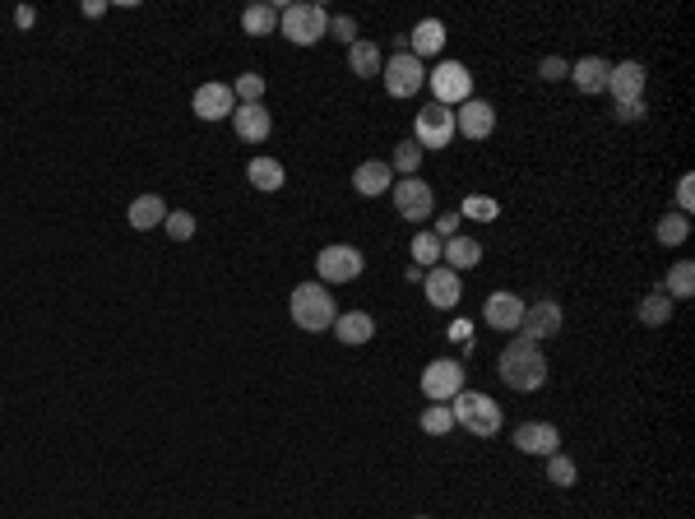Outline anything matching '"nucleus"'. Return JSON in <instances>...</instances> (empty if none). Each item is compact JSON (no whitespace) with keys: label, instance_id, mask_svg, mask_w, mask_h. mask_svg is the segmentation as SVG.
Segmentation results:
<instances>
[{"label":"nucleus","instance_id":"obj_46","mask_svg":"<svg viewBox=\"0 0 695 519\" xmlns=\"http://www.w3.org/2000/svg\"><path fill=\"white\" fill-rule=\"evenodd\" d=\"M404 279H408V283H417V288H422V279H427V269H422V265H408V269H404Z\"/></svg>","mask_w":695,"mask_h":519},{"label":"nucleus","instance_id":"obj_18","mask_svg":"<svg viewBox=\"0 0 695 519\" xmlns=\"http://www.w3.org/2000/svg\"><path fill=\"white\" fill-rule=\"evenodd\" d=\"M232 130H237L241 144H265L274 135V116L265 112V102H251V107L232 112Z\"/></svg>","mask_w":695,"mask_h":519},{"label":"nucleus","instance_id":"obj_21","mask_svg":"<svg viewBox=\"0 0 695 519\" xmlns=\"http://www.w3.org/2000/svg\"><path fill=\"white\" fill-rule=\"evenodd\" d=\"M390 186H394V172H390V163H380V158H371V163H362L353 172V190L357 195H367V200L390 195Z\"/></svg>","mask_w":695,"mask_h":519},{"label":"nucleus","instance_id":"obj_39","mask_svg":"<svg viewBox=\"0 0 695 519\" xmlns=\"http://www.w3.org/2000/svg\"><path fill=\"white\" fill-rule=\"evenodd\" d=\"M691 209H695V177L686 172L682 181H677V214H686L691 218Z\"/></svg>","mask_w":695,"mask_h":519},{"label":"nucleus","instance_id":"obj_11","mask_svg":"<svg viewBox=\"0 0 695 519\" xmlns=\"http://www.w3.org/2000/svg\"><path fill=\"white\" fill-rule=\"evenodd\" d=\"M561 325H566V311H561V302H552V297H538V302H524V320H519V330L524 339L543 343V339H556L561 334Z\"/></svg>","mask_w":695,"mask_h":519},{"label":"nucleus","instance_id":"obj_43","mask_svg":"<svg viewBox=\"0 0 695 519\" xmlns=\"http://www.w3.org/2000/svg\"><path fill=\"white\" fill-rule=\"evenodd\" d=\"M14 24H19V28H33V24H38V10H33V5H19V10H14Z\"/></svg>","mask_w":695,"mask_h":519},{"label":"nucleus","instance_id":"obj_45","mask_svg":"<svg viewBox=\"0 0 695 519\" xmlns=\"http://www.w3.org/2000/svg\"><path fill=\"white\" fill-rule=\"evenodd\" d=\"M84 14H89V19H98V14H107V0H84Z\"/></svg>","mask_w":695,"mask_h":519},{"label":"nucleus","instance_id":"obj_19","mask_svg":"<svg viewBox=\"0 0 695 519\" xmlns=\"http://www.w3.org/2000/svg\"><path fill=\"white\" fill-rule=\"evenodd\" d=\"M334 339L348 343V348L371 343V339H376V320H371V311H343V316L334 320Z\"/></svg>","mask_w":695,"mask_h":519},{"label":"nucleus","instance_id":"obj_13","mask_svg":"<svg viewBox=\"0 0 695 519\" xmlns=\"http://www.w3.org/2000/svg\"><path fill=\"white\" fill-rule=\"evenodd\" d=\"M190 107H195V116H200V121H223V116L232 121V112H237L232 84H223V79H209V84H200V89H195Z\"/></svg>","mask_w":695,"mask_h":519},{"label":"nucleus","instance_id":"obj_16","mask_svg":"<svg viewBox=\"0 0 695 519\" xmlns=\"http://www.w3.org/2000/svg\"><path fill=\"white\" fill-rule=\"evenodd\" d=\"M422 292H427V302L436 306V311H455L459 297H464V279H459L455 269H427V279H422Z\"/></svg>","mask_w":695,"mask_h":519},{"label":"nucleus","instance_id":"obj_30","mask_svg":"<svg viewBox=\"0 0 695 519\" xmlns=\"http://www.w3.org/2000/svg\"><path fill=\"white\" fill-rule=\"evenodd\" d=\"M278 10L283 5H251V10H241V28L251 33V38H265L278 28Z\"/></svg>","mask_w":695,"mask_h":519},{"label":"nucleus","instance_id":"obj_22","mask_svg":"<svg viewBox=\"0 0 695 519\" xmlns=\"http://www.w3.org/2000/svg\"><path fill=\"white\" fill-rule=\"evenodd\" d=\"M445 38H450V33H445L441 19H422V24H417L404 42H408V51H413L417 61H422V56H441V51H445Z\"/></svg>","mask_w":695,"mask_h":519},{"label":"nucleus","instance_id":"obj_40","mask_svg":"<svg viewBox=\"0 0 695 519\" xmlns=\"http://www.w3.org/2000/svg\"><path fill=\"white\" fill-rule=\"evenodd\" d=\"M538 75H543L547 84H556V79H566V75H570V61H561V56H543Z\"/></svg>","mask_w":695,"mask_h":519},{"label":"nucleus","instance_id":"obj_5","mask_svg":"<svg viewBox=\"0 0 695 519\" xmlns=\"http://www.w3.org/2000/svg\"><path fill=\"white\" fill-rule=\"evenodd\" d=\"M380 79H385V93H390V98H413V93L427 89V70H422V61H417L408 47H399L390 61L380 65Z\"/></svg>","mask_w":695,"mask_h":519},{"label":"nucleus","instance_id":"obj_6","mask_svg":"<svg viewBox=\"0 0 695 519\" xmlns=\"http://www.w3.org/2000/svg\"><path fill=\"white\" fill-rule=\"evenodd\" d=\"M427 89L436 93V107H464L473 98V75L464 61H441L436 70H427Z\"/></svg>","mask_w":695,"mask_h":519},{"label":"nucleus","instance_id":"obj_1","mask_svg":"<svg viewBox=\"0 0 695 519\" xmlns=\"http://www.w3.org/2000/svg\"><path fill=\"white\" fill-rule=\"evenodd\" d=\"M496 376L506 380L515 394H533L547 385V357H543V343L524 339V334H515V339L501 348V357H496Z\"/></svg>","mask_w":695,"mask_h":519},{"label":"nucleus","instance_id":"obj_12","mask_svg":"<svg viewBox=\"0 0 695 519\" xmlns=\"http://www.w3.org/2000/svg\"><path fill=\"white\" fill-rule=\"evenodd\" d=\"M645 84H649V70L640 61H621L607 70V93L617 98V107L626 102H645Z\"/></svg>","mask_w":695,"mask_h":519},{"label":"nucleus","instance_id":"obj_20","mask_svg":"<svg viewBox=\"0 0 695 519\" xmlns=\"http://www.w3.org/2000/svg\"><path fill=\"white\" fill-rule=\"evenodd\" d=\"M607 70H612V65L603 61V56H584V61H575L570 65V84H575V89L580 93H589V98H594V93H607Z\"/></svg>","mask_w":695,"mask_h":519},{"label":"nucleus","instance_id":"obj_33","mask_svg":"<svg viewBox=\"0 0 695 519\" xmlns=\"http://www.w3.org/2000/svg\"><path fill=\"white\" fill-rule=\"evenodd\" d=\"M459 218H473V223H492V218H501V204H496L492 195H464V204H459Z\"/></svg>","mask_w":695,"mask_h":519},{"label":"nucleus","instance_id":"obj_23","mask_svg":"<svg viewBox=\"0 0 695 519\" xmlns=\"http://www.w3.org/2000/svg\"><path fill=\"white\" fill-rule=\"evenodd\" d=\"M441 265L455 269V274L482 265V241L478 237H464V232H459V237H450V241H445V251H441Z\"/></svg>","mask_w":695,"mask_h":519},{"label":"nucleus","instance_id":"obj_47","mask_svg":"<svg viewBox=\"0 0 695 519\" xmlns=\"http://www.w3.org/2000/svg\"><path fill=\"white\" fill-rule=\"evenodd\" d=\"M413 519H431V515H413Z\"/></svg>","mask_w":695,"mask_h":519},{"label":"nucleus","instance_id":"obj_15","mask_svg":"<svg viewBox=\"0 0 695 519\" xmlns=\"http://www.w3.org/2000/svg\"><path fill=\"white\" fill-rule=\"evenodd\" d=\"M482 320H487L492 330H501V334H515L519 320H524V302H519V292L496 288L492 297H487V306H482Z\"/></svg>","mask_w":695,"mask_h":519},{"label":"nucleus","instance_id":"obj_3","mask_svg":"<svg viewBox=\"0 0 695 519\" xmlns=\"http://www.w3.org/2000/svg\"><path fill=\"white\" fill-rule=\"evenodd\" d=\"M450 413H455V427H464L468 436H496L501 431V404L482 390H459L450 399Z\"/></svg>","mask_w":695,"mask_h":519},{"label":"nucleus","instance_id":"obj_28","mask_svg":"<svg viewBox=\"0 0 695 519\" xmlns=\"http://www.w3.org/2000/svg\"><path fill=\"white\" fill-rule=\"evenodd\" d=\"M663 292H668L672 302H686V297H695V265H691V260H677V265L668 269Z\"/></svg>","mask_w":695,"mask_h":519},{"label":"nucleus","instance_id":"obj_2","mask_svg":"<svg viewBox=\"0 0 695 519\" xmlns=\"http://www.w3.org/2000/svg\"><path fill=\"white\" fill-rule=\"evenodd\" d=\"M288 316L297 330L306 334H325L334 330V320H339V306H334V292L325 283H297L288 297Z\"/></svg>","mask_w":695,"mask_h":519},{"label":"nucleus","instance_id":"obj_4","mask_svg":"<svg viewBox=\"0 0 695 519\" xmlns=\"http://www.w3.org/2000/svg\"><path fill=\"white\" fill-rule=\"evenodd\" d=\"M278 28H283V38L297 42V47H316L320 38H329V14H325V5H316V0H297V5H283V10H278Z\"/></svg>","mask_w":695,"mask_h":519},{"label":"nucleus","instance_id":"obj_44","mask_svg":"<svg viewBox=\"0 0 695 519\" xmlns=\"http://www.w3.org/2000/svg\"><path fill=\"white\" fill-rule=\"evenodd\" d=\"M450 339L468 343V339H473V325H468V320H455V325H450Z\"/></svg>","mask_w":695,"mask_h":519},{"label":"nucleus","instance_id":"obj_29","mask_svg":"<svg viewBox=\"0 0 695 519\" xmlns=\"http://www.w3.org/2000/svg\"><path fill=\"white\" fill-rule=\"evenodd\" d=\"M408 251H413V265H422V269H436L441 265V251H445V241L436 237V232H417L413 241H408Z\"/></svg>","mask_w":695,"mask_h":519},{"label":"nucleus","instance_id":"obj_10","mask_svg":"<svg viewBox=\"0 0 695 519\" xmlns=\"http://www.w3.org/2000/svg\"><path fill=\"white\" fill-rule=\"evenodd\" d=\"M390 200L399 209V218H408V223H427L431 209H436V195H431V186L422 177H399L390 186Z\"/></svg>","mask_w":695,"mask_h":519},{"label":"nucleus","instance_id":"obj_17","mask_svg":"<svg viewBox=\"0 0 695 519\" xmlns=\"http://www.w3.org/2000/svg\"><path fill=\"white\" fill-rule=\"evenodd\" d=\"M515 445H519V455H556L561 450V431L552 427V422H519L515 427Z\"/></svg>","mask_w":695,"mask_h":519},{"label":"nucleus","instance_id":"obj_42","mask_svg":"<svg viewBox=\"0 0 695 519\" xmlns=\"http://www.w3.org/2000/svg\"><path fill=\"white\" fill-rule=\"evenodd\" d=\"M649 107L645 102H626V107H617V121H645Z\"/></svg>","mask_w":695,"mask_h":519},{"label":"nucleus","instance_id":"obj_36","mask_svg":"<svg viewBox=\"0 0 695 519\" xmlns=\"http://www.w3.org/2000/svg\"><path fill=\"white\" fill-rule=\"evenodd\" d=\"M422 431H427V436H450V431H455V413H450V404L422 408Z\"/></svg>","mask_w":695,"mask_h":519},{"label":"nucleus","instance_id":"obj_38","mask_svg":"<svg viewBox=\"0 0 695 519\" xmlns=\"http://www.w3.org/2000/svg\"><path fill=\"white\" fill-rule=\"evenodd\" d=\"M329 33H334V42H348V47H353L357 42V19L353 14H334V19H329Z\"/></svg>","mask_w":695,"mask_h":519},{"label":"nucleus","instance_id":"obj_27","mask_svg":"<svg viewBox=\"0 0 695 519\" xmlns=\"http://www.w3.org/2000/svg\"><path fill=\"white\" fill-rule=\"evenodd\" d=\"M380 47L371 38H357L353 47H348V70H353L357 79H371V75H380Z\"/></svg>","mask_w":695,"mask_h":519},{"label":"nucleus","instance_id":"obj_7","mask_svg":"<svg viewBox=\"0 0 695 519\" xmlns=\"http://www.w3.org/2000/svg\"><path fill=\"white\" fill-rule=\"evenodd\" d=\"M362 269H367V260H362V251L348 246V241H334V246H325V251L316 255V274H320L316 283H325V288L362 279Z\"/></svg>","mask_w":695,"mask_h":519},{"label":"nucleus","instance_id":"obj_8","mask_svg":"<svg viewBox=\"0 0 695 519\" xmlns=\"http://www.w3.org/2000/svg\"><path fill=\"white\" fill-rule=\"evenodd\" d=\"M459 390H468L464 385V362H455V357H436V362L422 367V394H427L431 404H450Z\"/></svg>","mask_w":695,"mask_h":519},{"label":"nucleus","instance_id":"obj_41","mask_svg":"<svg viewBox=\"0 0 695 519\" xmlns=\"http://www.w3.org/2000/svg\"><path fill=\"white\" fill-rule=\"evenodd\" d=\"M459 223H464V218H459V209H455V214H441V218H436V228H431V232H436L441 241H450V237H459Z\"/></svg>","mask_w":695,"mask_h":519},{"label":"nucleus","instance_id":"obj_31","mask_svg":"<svg viewBox=\"0 0 695 519\" xmlns=\"http://www.w3.org/2000/svg\"><path fill=\"white\" fill-rule=\"evenodd\" d=\"M658 246H682L686 237H691V218L686 214H663L658 218V228H654Z\"/></svg>","mask_w":695,"mask_h":519},{"label":"nucleus","instance_id":"obj_32","mask_svg":"<svg viewBox=\"0 0 695 519\" xmlns=\"http://www.w3.org/2000/svg\"><path fill=\"white\" fill-rule=\"evenodd\" d=\"M547 482H552V487H575V482H580V464L556 450V455H547Z\"/></svg>","mask_w":695,"mask_h":519},{"label":"nucleus","instance_id":"obj_25","mask_svg":"<svg viewBox=\"0 0 695 519\" xmlns=\"http://www.w3.org/2000/svg\"><path fill=\"white\" fill-rule=\"evenodd\" d=\"M246 181H251L255 190H265V195H274V190H283V181H288V172H283V163L278 158H251V167H246Z\"/></svg>","mask_w":695,"mask_h":519},{"label":"nucleus","instance_id":"obj_24","mask_svg":"<svg viewBox=\"0 0 695 519\" xmlns=\"http://www.w3.org/2000/svg\"><path fill=\"white\" fill-rule=\"evenodd\" d=\"M163 218H167L163 195H139V200H130V209H126V223H130L135 232L163 228Z\"/></svg>","mask_w":695,"mask_h":519},{"label":"nucleus","instance_id":"obj_9","mask_svg":"<svg viewBox=\"0 0 695 519\" xmlns=\"http://www.w3.org/2000/svg\"><path fill=\"white\" fill-rule=\"evenodd\" d=\"M450 140H455V112L450 107H422L417 112V121H413V144L422 153L427 149H450Z\"/></svg>","mask_w":695,"mask_h":519},{"label":"nucleus","instance_id":"obj_34","mask_svg":"<svg viewBox=\"0 0 695 519\" xmlns=\"http://www.w3.org/2000/svg\"><path fill=\"white\" fill-rule=\"evenodd\" d=\"M232 98H237V107H251V102H265V75H255V70H246V75H237V84H232Z\"/></svg>","mask_w":695,"mask_h":519},{"label":"nucleus","instance_id":"obj_14","mask_svg":"<svg viewBox=\"0 0 695 519\" xmlns=\"http://www.w3.org/2000/svg\"><path fill=\"white\" fill-rule=\"evenodd\" d=\"M492 130H496V107L487 98H468L455 112V135H464V140H492Z\"/></svg>","mask_w":695,"mask_h":519},{"label":"nucleus","instance_id":"obj_35","mask_svg":"<svg viewBox=\"0 0 695 519\" xmlns=\"http://www.w3.org/2000/svg\"><path fill=\"white\" fill-rule=\"evenodd\" d=\"M422 158H427V153L417 149L413 140H404V144H394L390 172H399V177H417V167H422Z\"/></svg>","mask_w":695,"mask_h":519},{"label":"nucleus","instance_id":"obj_26","mask_svg":"<svg viewBox=\"0 0 695 519\" xmlns=\"http://www.w3.org/2000/svg\"><path fill=\"white\" fill-rule=\"evenodd\" d=\"M672 297L668 292H663V283H658V288H649V297H640V311H635V316H640V325H649V330H658V325H668L672 320Z\"/></svg>","mask_w":695,"mask_h":519},{"label":"nucleus","instance_id":"obj_37","mask_svg":"<svg viewBox=\"0 0 695 519\" xmlns=\"http://www.w3.org/2000/svg\"><path fill=\"white\" fill-rule=\"evenodd\" d=\"M163 228H167V237L172 241H190L195 237V214H186V209H167Z\"/></svg>","mask_w":695,"mask_h":519}]
</instances>
